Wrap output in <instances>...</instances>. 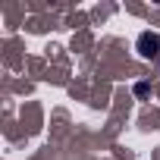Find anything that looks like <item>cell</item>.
<instances>
[{
	"mask_svg": "<svg viewBox=\"0 0 160 160\" xmlns=\"http://www.w3.org/2000/svg\"><path fill=\"white\" fill-rule=\"evenodd\" d=\"M135 47H138V53H141L144 60H154V57L160 53V35H154V32H141L138 41H135Z\"/></svg>",
	"mask_w": 160,
	"mask_h": 160,
	"instance_id": "obj_1",
	"label": "cell"
}]
</instances>
